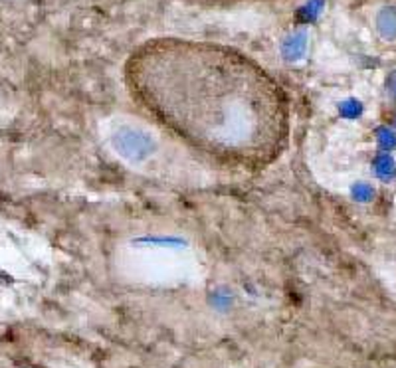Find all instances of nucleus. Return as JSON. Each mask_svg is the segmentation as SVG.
Wrapping results in <instances>:
<instances>
[{"label": "nucleus", "mask_w": 396, "mask_h": 368, "mask_svg": "<svg viewBox=\"0 0 396 368\" xmlns=\"http://www.w3.org/2000/svg\"><path fill=\"white\" fill-rule=\"evenodd\" d=\"M123 83L158 129L220 169L260 172L289 147L286 88L238 48L153 38L129 54Z\"/></svg>", "instance_id": "1"}, {"label": "nucleus", "mask_w": 396, "mask_h": 368, "mask_svg": "<svg viewBox=\"0 0 396 368\" xmlns=\"http://www.w3.org/2000/svg\"><path fill=\"white\" fill-rule=\"evenodd\" d=\"M111 147L129 162H143L155 153L157 143L145 129L131 123H121L111 131Z\"/></svg>", "instance_id": "2"}, {"label": "nucleus", "mask_w": 396, "mask_h": 368, "mask_svg": "<svg viewBox=\"0 0 396 368\" xmlns=\"http://www.w3.org/2000/svg\"><path fill=\"white\" fill-rule=\"evenodd\" d=\"M376 26L378 32L383 34V38L386 40H395L396 38V8L395 6H388L383 8L376 16Z\"/></svg>", "instance_id": "3"}, {"label": "nucleus", "mask_w": 396, "mask_h": 368, "mask_svg": "<svg viewBox=\"0 0 396 368\" xmlns=\"http://www.w3.org/2000/svg\"><path fill=\"white\" fill-rule=\"evenodd\" d=\"M188 4H200V6H236V4H248V2H264V0H178Z\"/></svg>", "instance_id": "4"}, {"label": "nucleus", "mask_w": 396, "mask_h": 368, "mask_svg": "<svg viewBox=\"0 0 396 368\" xmlns=\"http://www.w3.org/2000/svg\"><path fill=\"white\" fill-rule=\"evenodd\" d=\"M378 170H380V174H383V177H386V174H392V172H395V165H392V160L386 159V157L378 159Z\"/></svg>", "instance_id": "5"}, {"label": "nucleus", "mask_w": 396, "mask_h": 368, "mask_svg": "<svg viewBox=\"0 0 396 368\" xmlns=\"http://www.w3.org/2000/svg\"><path fill=\"white\" fill-rule=\"evenodd\" d=\"M380 143H383L385 147H395V143H396L395 135H392L390 131L383 129L380 131Z\"/></svg>", "instance_id": "6"}, {"label": "nucleus", "mask_w": 396, "mask_h": 368, "mask_svg": "<svg viewBox=\"0 0 396 368\" xmlns=\"http://www.w3.org/2000/svg\"><path fill=\"white\" fill-rule=\"evenodd\" d=\"M386 88H388V93L392 95L396 100V70L388 76V80H386Z\"/></svg>", "instance_id": "7"}]
</instances>
